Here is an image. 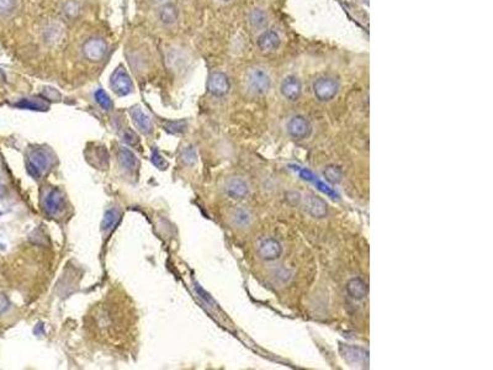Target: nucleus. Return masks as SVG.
Wrapping results in <instances>:
<instances>
[{"label":"nucleus","instance_id":"nucleus-1","mask_svg":"<svg viewBox=\"0 0 493 370\" xmlns=\"http://www.w3.org/2000/svg\"><path fill=\"white\" fill-rule=\"evenodd\" d=\"M247 89L255 95H263L269 91L271 79L268 73L261 68H252L246 77Z\"/></svg>","mask_w":493,"mask_h":370},{"label":"nucleus","instance_id":"nucleus-2","mask_svg":"<svg viewBox=\"0 0 493 370\" xmlns=\"http://www.w3.org/2000/svg\"><path fill=\"white\" fill-rule=\"evenodd\" d=\"M51 164V160L46 151L41 148L32 149L29 154V158L26 162L27 173L35 179H39L46 170L48 169Z\"/></svg>","mask_w":493,"mask_h":370},{"label":"nucleus","instance_id":"nucleus-3","mask_svg":"<svg viewBox=\"0 0 493 370\" xmlns=\"http://www.w3.org/2000/svg\"><path fill=\"white\" fill-rule=\"evenodd\" d=\"M339 91V83L331 77H321L313 83V92L320 102H331Z\"/></svg>","mask_w":493,"mask_h":370},{"label":"nucleus","instance_id":"nucleus-4","mask_svg":"<svg viewBox=\"0 0 493 370\" xmlns=\"http://www.w3.org/2000/svg\"><path fill=\"white\" fill-rule=\"evenodd\" d=\"M286 130H287L288 136L291 138L296 141H301L311 135L312 126L305 116L296 115L288 120L287 125H286Z\"/></svg>","mask_w":493,"mask_h":370},{"label":"nucleus","instance_id":"nucleus-5","mask_svg":"<svg viewBox=\"0 0 493 370\" xmlns=\"http://www.w3.org/2000/svg\"><path fill=\"white\" fill-rule=\"evenodd\" d=\"M305 211L315 219H323L328 214V205L322 198L315 194H306L301 199Z\"/></svg>","mask_w":493,"mask_h":370},{"label":"nucleus","instance_id":"nucleus-6","mask_svg":"<svg viewBox=\"0 0 493 370\" xmlns=\"http://www.w3.org/2000/svg\"><path fill=\"white\" fill-rule=\"evenodd\" d=\"M258 255L263 260L266 262H273L276 260L277 258L281 257L282 254V246L276 238H264L258 243L257 247Z\"/></svg>","mask_w":493,"mask_h":370},{"label":"nucleus","instance_id":"nucleus-7","mask_svg":"<svg viewBox=\"0 0 493 370\" xmlns=\"http://www.w3.org/2000/svg\"><path fill=\"white\" fill-rule=\"evenodd\" d=\"M108 52V45L105 40L100 37H92L89 39L83 45V53L86 59L90 62H100L105 57Z\"/></svg>","mask_w":493,"mask_h":370},{"label":"nucleus","instance_id":"nucleus-8","mask_svg":"<svg viewBox=\"0 0 493 370\" xmlns=\"http://www.w3.org/2000/svg\"><path fill=\"white\" fill-rule=\"evenodd\" d=\"M225 192L230 198L236 199V200H242V199H246L249 195L250 187L246 179L241 178V176H232L226 181Z\"/></svg>","mask_w":493,"mask_h":370},{"label":"nucleus","instance_id":"nucleus-9","mask_svg":"<svg viewBox=\"0 0 493 370\" xmlns=\"http://www.w3.org/2000/svg\"><path fill=\"white\" fill-rule=\"evenodd\" d=\"M228 221H230V224L233 227L238 228V230H247V228H249L253 225L254 216H253L252 212H250V210H248L247 208L237 206V208L232 209L230 211V214H228Z\"/></svg>","mask_w":493,"mask_h":370},{"label":"nucleus","instance_id":"nucleus-10","mask_svg":"<svg viewBox=\"0 0 493 370\" xmlns=\"http://www.w3.org/2000/svg\"><path fill=\"white\" fill-rule=\"evenodd\" d=\"M231 84L227 75L221 72L212 73L208 83V89L215 97H223L230 91Z\"/></svg>","mask_w":493,"mask_h":370},{"label":"nucleus","instance_id":"nucleus-11","mask_svg":"<svg viewBox=\"0 0 493 370\" xmlns=\"http://www.w3.org/2000/svg\"><path fill=\"white\" fill-rule=\"evenodd\" d=\"M280 90H281L282 97L285 99L290 100V102H295L298 100L300 97H301L302 92V84L301 80L299 78H296L295 75H288L286 77L284 80H282L281 86H280Z\"/></svg>","mask_w":493,"mask_h":370},{"label":"nucleus","instance_id":"nucleus-12","mask_svg":"<svg viewBox=\"0 0 493 370\" xmlns=\"http://www.w3.org/2000/svg\"><path fill=\"white\" fill-rule=\"evenodd\" d=\"M64 206H65V199L63 193H62L59 189L51 190L45 200V210L47 211V214L54 216V215L63 211Z\"/></svg>","mask_w":493,"mask_h":370},{"label":"nucleus","instance_id":"nucleus-13","mask_svg":"<svg viewBox=\"0 0 493 370\" xmlns=\"http://www.w3.org/2000/svg\"><path fill=\"white\" fill-rule=\"evenodd\" d=\"M111 86L119 95H127L132 91V81L122 68H119L111 78Z\"/></svg>","mask_w":493,"mask_h":370},{"label":"nucleus","instance_id":"nucleus-14","mask_svg":"<svg viewBox=\"0 0 493 370\" xmlns=\"http://www.w3.org/2000/svg\"><path fill=\"white\" fill-rule=\"evenodd\" d=\"M280 42H281V40H280L279 34L276 31H274V30H266V31H264L260 35L259 39H258V47L263 52L270 53L279 48Z\"/></svg>","mask_w":493,"mask_h":370},{"label":"nucleus","instance_id":"nucleus-15","mask_svg":"<svg viewBox=\"0 0 493 370\" xmlns=\"http://www.w3.org/2000/svg\"><path fill=\"white\" fill-rule=\"evenodd\" d=\"M348 295L354 300H363L367 295V285L360 278H351L347 283Z\"/></svg>","mask_w":493,"mask_h":370},{"label":"nucleus","instance_id":"nucleus-16","mask_svg":"<svg viewBox=\"0 0 493 370\" xmlns=\"http://www.w3.org/2000/svg\"><path fill=\"white\" fill-rule=\"evenodd\" d=\"M131 116H132V121L135 126L140 130L144 135H148L153 130V125H152L151 119L148 115L143 113L140 108H133L131 110Z\"/></svg>","mask_w":493,"mask_h":370},{"label":"nucleus","instance_id":"nucleus-17","mask_svg":"<svg viewBox=\"0 0 493 370\" xmlns=\"http://www.w3.org/2000/svg\"><path fill=\"white\" fill-rule=\"evenodd\" d=\"M117 158H119L121 167L124 169H126L127 172H135L140 167V162H138V158L136 157V154L133 152H131L130 149L125 148V147H121L119 149Z\"/></svg>","mask_w":493,"mask_h":370},{"label":"nucleus","instance_id":"nucleus-18","mask_svg":"<svg viewBox=\"0 0 493 370\" xmlns=\"http://www.w3.org/2000/svg\"><path fill=\"white\" fill-rule=\"evenodd\" d=\"M159 18L163 24L165 25H171V24L176 23L178 20V9L174 4L170 3H165L159 10Z\"/></svg>","mask_w":493,"mask_h":370},{"label":"nucleus","instance_id":"nucleus-19","mask_svg":"<svg viewBox=\"0 0 493 370\" xmlns=\"http://www.w3.org/2000/svg\"><path fill=\"white\" fill-rule=\"evenodd\" d=\"M120 219H121V214H120L119 211L114 210V209L108 210L105 212L104 219H103L102 230L104 231V232H110L111 230H114V227L117 225V222L120 221Z\"/></svg>","mask_w":493,"mask_h":370},{"label":"nucleus","instance_id":"nucleus-20","mask_svg":"<svg viewBox=\"0 0 493 370\" xmlns=\"http://www.w3.org/2000/svg\"><path fill=\"white\" fill-rule=\"evenodd\" d=\"M249 23L254 29H263L268 24V16L260 9H255L250 13Z\"/></svg>","mask_w":493,"mask_h":370},{"label":"nucleus","instance_id":"nucleus-21","mask_svg":"<svg viewBox=\"0 0 493 370\" xmlns=\"http://www.w3.org/2000/svg\"><path fill=\"white\" fill-rule=\"evenodd\" d=\"M323 175L329 183L337 184L343 179V170L337 165H328L325 170H323Z\"/></svg>","mask_w":493,"mask_h":370},{"label":"nucleus","instance_id":"nucleus-22","mask_svg":"<svg viewBox=\"0 0 493 370\" xmlns=\"http://www.w3.org/2000/svg\"><path fill=\"white\" fill-rule=\"evenodd\" d=\"M95 100H96L97 104L102 106L104 110H111L113 109V102H111L109 95L103 89H99V90L95 92Z\"/></svg>","mask_w":493,"mask_h":370},{"label":"nucleus","instance_id":"nucleus-23","mask_svg":"<svg viewBox=\"0 0 493 370\" xmlns=\"http://www.w3.org/2000/svg\"><path fill=\"white\" fill-rule=\"evenodd\" d=\"M16 0H0V16H9L15 12Z\"/></svg>","mask_w":493,"mask_h":370},{"label":"nucleus","instance_id":"nucleus-24","mask_svg":"<svg viewBox=\"0 0 493 370\" xmlns=\"http://www.w3.org/2000/svg\"><path fill=\"white\" fill-rule=\"evenodd\" d=\"M196 157L198 156H196V151L194 147H187V148H185L184 152H182L181 159L185 164L191 165L196 162Z\"/></svg>","mask_w":493,"mask_h":370},{"label":"nucleus","instance_id":"nucleus-25","mask_svg":"<svg viewBox=\"0 0 493 370\" xmlns=\"http://www.w3.org/2000/svg\"><path fill=\"white\" fill-rule=\"evenodd\" d=\"M152 163H153V164L156 165L158 169H160V170L167 169L168 168V162L164 158H163L162 156H160L159 152L158 151H154L153 154H152Z\"/></svg>","mask_w":493,"mask_h":370},{"label":"nucleus","instance_id":"nucleus-26","mask_svg":"<svg viewBox=\"0 0 493 370\" xmlns=\"http://www.w3.org/2000/svg\"><path fill=\"white\" fill-rule=\"evenodd\" d=\"M124 141L131 146H137L140 143V138L131 129H127L124 133Z\"/></svg>","mask_w":493,"mask_h":370},{"label":"nucleus","instance_id":"nucleus-27","mask_svg":"<svg viewBox=\"0 0 493 370\" xmlns=\"http://www.w3.org/2000/svg\"><path fill=\"white\" fill-rule=\"evenodd\" d=\"M78 13H79V7L77 3L69 2L65 4L64 14L68 16V18H74V16L78 15Z\"/></svg>","mask_w":493,"mask_h":370},{"label":"nucleus","instance_id":"nucleus-28","mask_svg":"<svg viewBox=\"0 0 493 370\" xmlns=\"http://www.w3.org/2000/svg\"><path fill=\"white\" fill-rule=\"evenodd\" d=\"M185 124L184 122H170L167 125V131L171 133H180L184 131Z\"/></svg>","mask_w":493,"mask_h":370},{"label":"nucleus","instance_id":"nucleus-29","mask_svg":"<svg viewBox=\"0 0 493 370\" xmlns=\"http://www.w3.org/2000/svg\"><path fill=\"white\" fill-rule=\"evenodd\" d=\"M61 34H62L61 29H58L57 26H53V27H51V29L47 30V37L50 41L58 40V37L61 36Z\"/></svg>","mask_w":493,"mask_h":370},{"label":"nucleus","instance_id":"nucleus-30","mask_svg":"<svg viewBox=\"0 0 493 370\" xmlns=\"http://www.w3.org/2000/svg\"><path fill=\"white\" fill-rule=\"evenodd\" d=\"M287 200H288V203H291V204H293V205H299V204H301V199H302V195L300 194V193L298 192H291V193H287Z\"/></svg>","mask_w":493,"mask_h":370},{"label":"nucleus","instance_id":"nucleus-31","mask_svg":"<svg viewBox=\"0 0 493 370\" xmlns=\"http://www.w3.org/2000/svg\"><path fill=\"white\" fill-rule=\"evenodd\" d=\"M10 307V301L9 299L7 298V295L4 294H0V315L7 312Z\"/></svg>","mask_w":493,"mask_h":370},{"label":"nucleus","instance_id":"nucleus-32","mask_svg":"<svg viewBox=\"0 0 493 370\" xmlns=\"http://www.w3.org/2000/svg\"><path fill=\"white\" fill-rule=\"evenodd\" d=\"M154 3H158V4H165V3H168V0H153Z\"/></svg>","mask_w":493,"mask_h":370},{"label":"nucleus","instance_id":"nucleus-33","mask_svg":"<svg viewBox=\"0 0 493 370\" xmlns=\"http://www.w3.org/2000/svg\"><path fill=\"white\" fill-rule=\"evenodd\" d=\"M221 2H228V0H221Z\"/></svg>","mask_w":493,"mask_h":370},{"label":"nucleus","instance_id":"nucleus-34","mask_svg":"<svg viewBox=\"0 0 493 370\" xmlns=\"http://www.w3.org/2000/svg\"><path fill=\"white\" fill-rule=\"evenodd\" d=\"M363 2H367V0H363Z\"/></svg>","mask_w":493,"mask_h":370}]
</instances>
